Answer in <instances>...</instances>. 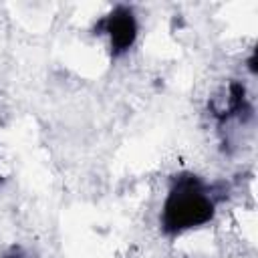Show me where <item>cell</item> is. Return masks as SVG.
I'll return each mask as SVG.
<instances>
[{
    "label": "cell",
    "mask_w": 258,
    "mask_h": 258,
    "mask_svg": "<svg viewBox=\"0 0 258 258\" xmlns=\"http://www.w3.org/2000/svg\"><path fill=\"white\" fill-rule=\"evenodd\" d=\"M208 109L220 127H226L232 121L244 123L252 117V103L246 93V87L236 79L228 81L214 97H210Z\"/></svg>",
    "instance_id": "3"
},
{
    "label": "cell",
    "mask_w": 258,
    "mask_h": 258,
    "mask_svg": "<svg viewBox=\"0 0 258 258\" xmlns=\"http://www.w3.org/2000/svg\"><path fill=\"white\" fill-rule=\"evenodd\" d=\"M93 34L105 36L113 58L127 54L139 38V18L129 4H115L93 24Z\"/></svg>",
    "instance_id": "2"
},
{
    "label": "cell",
    "mask_w": 258,
    "mask_h": 258,
    "mask_svg": "<svg viewBox=\"0 0 258 258\" xmlns=\"http://www.w3.org/2000/svg\"><path fill=\"white\" fill-rule=\"evenodd\" d=\"M0 258H26L24 256V252H22V248H18V246H12V248H8Z\"/></svg>",
    "instance_id": "4"
},
{
    "label": "cell",
    "mask_w": 258,
    "mask_h": 258,
    "mask_svg": "<svg viewBox=\"0 0 258 258\" xmlns=\"http://www.w3.org/2000/svg\"><path fill=\"white\" fill-rule=\"evenodd\" d=\"M228 196L230 181L226 179L210 181L191 171L171 175L159 210V232L173 240L208 226Z\"/></svg>",
    "instance_id": "1"
}]
</instances>
